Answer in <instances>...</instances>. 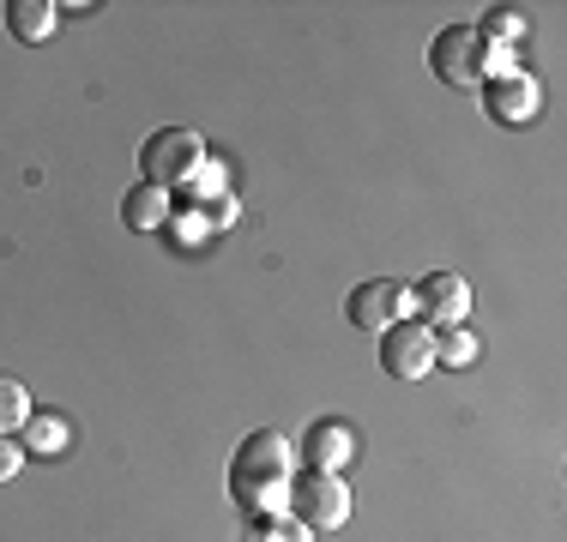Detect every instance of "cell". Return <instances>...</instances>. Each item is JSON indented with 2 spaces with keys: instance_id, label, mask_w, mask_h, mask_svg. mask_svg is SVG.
Returning a JSON list of instances; mask_svg holds the SVG:
<instances>
[{
  "instance_id": "9c48e42d",
  "label": "cell",
  "mask_w": 567,
  "mask_h": 542,
  "mask_svg": "<svg viewBox=\"0 0 567 542\" xmlns=\"http://www.w3.org/2000/svg\"><path fill=\"white\" fill-rule=\"evenodd\" d=\"M537 108H544V91H537L532 73H513V79H502V85H489V115L507 121V127L537 121Z\"/></svg>"
},
{
  "instance_id": "30bf717a",
  "label": "cell",
  "mask_w": 567,
  "mask_h": 542,
  "mask_svg": "<svg viewBox=\"0 0 567 542\" xmlns=\"http://www.w3.org/2000/svg\"><path fill=\"white\" fill-rule=\"evenodd\" d=\"M169 217H175V206H169V187H152V181H140L127 194V206H121V223L133 229V236H152V229H169Z\"/></svg>"
},
{
  "instance_id": "277c9868",
  "label": "cell",
  "mask_w": 567,
  "mask_h": 542,
  "mask_svg": "<svg viewBox=\"0 0 567 542\" xmlns=\"http://www.w3.org/2000/svg\"><path fill=\"white\" fill-rule=\"evenodd\" d=\"M290 519H302L308 531H339L350 519V488L344 477H320V470H308V477L290 482Z\"/></svg>"
},
{
  "instance_id": "2e32d148",
  "label": "cell",
  "mask_w": 567,
  "mask_h": 542,
  "mask_svg": "<svg viewBox=\"0 0 567 542\" xmlns=\"http://www.w3.org/2000/svg\"><path fill=\"white\" fill-rule=\"evenodd\" d=\"M248 542H315V531L302 519H290V512H266V519H254Z\"/></svg>"
},
{
  "instance_id": "52a82bcc",
  "label": "cell",
  "mask_w": 567,
  "mask_h": 542,
  "mask_svg": "<svg viewBox=\"0 0 567 542\" xmlns=\"http://www.w3.org/2000/svg\"><path fill=\"white\" fill-rule=\"evenodd\" d=\"M381 368L393 379H423L435 368V332L423 320H399L381 332Z\"/></svg>"
},
{
  "instance_id": "8fae6325",
  "label": "cell",
  "mask_w": 567,
  "mask_h": 542,
  "mask_svg": "<svg viewBox=\"0 0 567 542\" xmlns=\"http://www.w3.org/2000/svg\"><path fill=\"white\" fill-rule=\"evenodd\" d=\"M61 24V12L49 7V0H7V31L19 37V43H49Z\"/></svg>"
},
{
  "instance_id": "9a60e30c",
  "label": "cell",
  "mask_w": 567,
  "mask_h": 542,
  "mask_svg": "<svg viewBox=\"0 0 567 542\" xmlns=\"http://www.w3.org/2000/svg\"><path fill=\"white\" fill-rule=\"evenodd\" d=\"M477 337L465 332V325H447V332H435V362L441 368H471V362H477Z\"/></svg>"
},
{
  "instance_id": "d6986e66",
  "label": "cell",
  "mask_w": 567,
  "mask_h": 542,
  "mask_svg": "<svg viewBox=\"0 0 567 542\" xmlns=\"http://www.w3.org/2000/svg\"><path fill=\"white\" fill-rule=\"evenodd\" d=\"M19 470H24V446L12 434H0V482H12Z\"/></svg>"
},
{
  "instance_id": "e0dca14e",
  "label": "cell",
  "mask_w": 567,
  "mask_h": 542,
  "mask_svg": "<svg viewBox=\"0 0 567 542\" xmlns=\"http://www.w3.org/2000/svg\"><path fill=\"white\" fill-rule=\"evenodd\" d=\"M24 423H31V392H24V379L0 374V434H12Z\"/></svg>"
},
{
  "instance_id": "7c38bea8",
  "label": "cell",
  "mask_w": 567,
  "mask_h": 542,
  "mask_svg": "<svg viewBox=\"0 0 567 542\" xmlns=\"http://www.w3.org/2000/svg\"><path fill=\"white\" fill-rule=\"evenodd\" d=\"M19 434H24L19 446H24V452H37V458H61L66 446H73V428H66V416H55V410H43V416L31 410V423H24Z\"/></svg>"
},
{
  "instance_id": "ba28073f",
  "label": "cell",
  "mask_w": 567,
  "mask_h": 542,
  "mask_svg": "<svg viewBox=\"0 0 567 542\" xmlns=\"http://www.w3.org/2000/svg\"><path fill=\"white\" fill-rule=\"evenodd\" d=\"M296 458H302L308 470H320V477H339V470L350 465V458H357V428L339 423V416H320V423L302 434Z\"/></svg>"
},
{
  "instance_id": "3957f363",
  "label": "cell",
  "mask_w": 567,
  "mask_h": 542,
  "mask_svg": "<svg viewBox=\"0 0 567 542\" xmlns=\"http://www.w3.org/2000/svg\"><path fill=\"white\" fill-rule=\"evenodd\" d=\"M429 66H435V79L453 85V91H483V37H477V24H447V31L429 43Z\"/></svg>"
},
{
  "instance_id": "7a4b0ae2",
  "label": "cell",
  "mask_w": 567,
  "mask_h": 542,
  "mask_svg": "<svg viewBox=\"0 0 567 542\" xmlns=\"http://www.w3.org/2000/svg\"><path fill=\"white\" fill-rule=\"evenodd\" d=\"M206 157H212V152H206V139H199L194 127H157L152 139L140 145V181H152V187H182Z\"/></svg>"
},
{
  "instance_id": "ac0fdd59",
  "label": "cell",
  "mask_w": 567,
  "mask_h": 542,
  "mask_svg": "<svg viewBox=\"0 0 567 542\" xmlns=\"http://www.w3.org/2000/svg\"><path fill=\"white\" fill-rule=\"evenodd\" d=\"M169 229H175V241H182V248H199V241L212 236V223H206V217H199L194 206H175V217H169Z\"/></svg>"
},
{
  "instance_id": "5b68a950",
  "label": "cell",
  "mask_w": 567,
  "mask_h": 542,
  "mask_svg": "<svg viewBox=\"0 0 567 542\" xmlns=\"http://www.w3.org/2000/svg\"><path fill=\"white\" fill-rule=\"evenodd\" d=\"M404 314H411V283H399V278H369V283L350 290V325H357V332L381 337L386 325H399Z\"/></svg>"
},
{
  "instance_id": "8992f818",
  "label": "cell",
  "mask_w": 567,
  "mask_h": 542,
  "mask_svg": "<svg viewBox=\"0 0 567 542\" xmlns=\"http://www.w3.org/2000/svg\"><path fill=\"white\" fill-rule=\"evenodd\" d=\"M411 308L423 314L429 332H447V325H465L471 314V290L458 271H429L423 283H411Z\"/></svg>"
},
{
  "instance_id": "ffe728a7",
  "label": "cell",
  "mask_w": 567,
  "mask_h": 542,
  "mask_svg": "<svg viewBox=\"0 0 567 542\" xmlns=\"http://www.w3.org/2000/svg\"><path fill=\"white\" fill-rule=\"evenodd\" d=\"M194 211L206 217L212 229H229V223H236V199H229V194H218V199H212V206H194Z\"/></svg>"
},
{
  "instance_id": "4fadbf2b",
  "label": "cell",
  "mask_w": 567,
  "mask_h": 542,
  "mask_svg": "<svg viewBox=\"0 0 567 542\" xmlns=\"http://www.w3.org/2000/svg\"><path fill=\"white\" fill-rule=\"evenodd\" d=\"M525 31H532V12H519V7H495V12H483V24H477L483 43H502V49H513Z\"/></svg>"
},
{
  "instance_id": "6da1fadb",
  "label": "cell",
  "mask_w": 567,
  "mask_h": 542,
  "mask_svg": "<svg viewBox=\"0 0 567 542\" xmlns=\"http://www.w3.org/2000/svg\"><path fill=\"white\" fill-rule=\"evenodd\" d=\"M290 482H296V446L278 428H254L229 458V500L248 519L290 512Z\"/></svg>"
},
{
  "instance_id": "5bb4252c",
  "label": "cell",
  "mask_w": 567,
  "mask_h": 542,
  "mask_svg": "<svg viewBox=\"0 0 567 542\" xmlns=\"http://www.w3.org/2000/svg\"><path fill=\"white\" fill-rule=\"evenodd\" d=\"M182 194H187V206H212L218 194H229V169H224V157H206L194 175L182 181Z\"/></svg>"
}]
</instances>
